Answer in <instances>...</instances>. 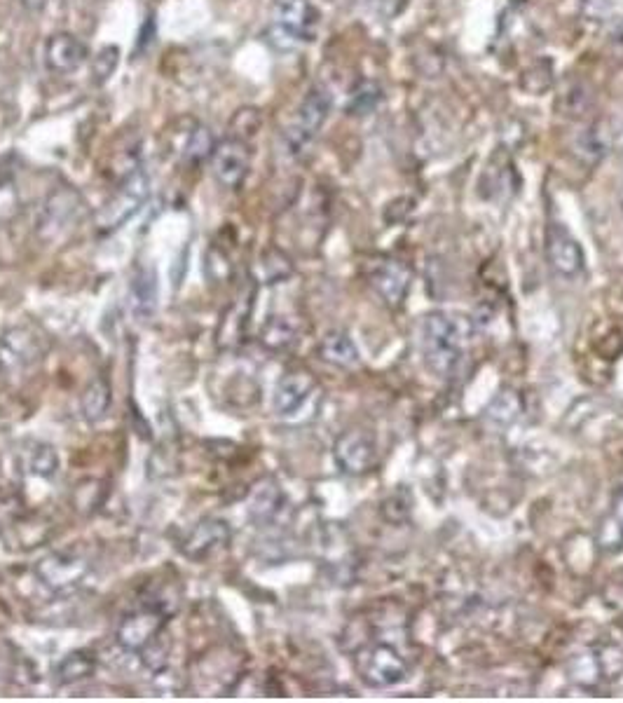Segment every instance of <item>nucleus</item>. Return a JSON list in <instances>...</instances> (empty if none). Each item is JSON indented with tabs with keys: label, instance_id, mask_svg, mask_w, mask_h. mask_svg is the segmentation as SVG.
I'll return each instance as SVG.
<instances>
[{
	"label": "nucleus",
	"instance_id": "17",
	"mask_svg": "<svg viewBox=\"0 0 623 703\" xmlns=\"http://www.w3.org/2000/svg\"><path fill=\"white\" fill-rule=\"evenodd\" d=\"M129 300H132L134 315L146 322L148 317H153L157 305V277L155 270L139 268L129 284Z\"/></svg>",
	"mask_w": 623,
	"mask_h": 703
},
{
	"label": "nucleus",
	"instance_id": "14",
	"mask_svg": "<svg viewBox=\"0 0 623 703\" xmlns=\"http://www.w3.org/2000/svg\"><path fill=\"white\" fill-rule=\"evenodd\" d=\"M87 563L78 556L71 554H54L47 556L38 563V577L43 579V584L50 586L54 591L71 589V586L80 584V579L87 575Z\"/></svg>",
	"mask_w": 623,
	"mask_h": 703
},
{
	"label": "nucleus",
	"instance_id": "31",
	"mask_svg": "<svg viewBox=\"0 0 623 703\" xmlns=\"http://www.w3.org/2000/svg\"><path fill=\"white\" fill-rule=\"evenodd\" d=\"M612 50L619 59H623V19L614 26L612 31Z\"/></svg>",
	"mask_w": 623,
	"mask_h": 703
},
{
	"label": "nucleus",
	"instance_id": "8",
	"mask_svg": "<svg viewBox=\"0 0 623 703\" xmlns=\"http://www.w3.org/2000/svg\"><path fill=\"white\" fill-rule=\"evenodd\" d=\"M333 457L342 472L361 476L371 472L378 462V446H375L373 434L366 429H349L335 441Z\"/></svg>",
	"mask_w": 623,
	"mask_h": 703
},
{
	"label": "nucleus",
	"instance_id": "23",
	"mask_svg": "<svg viewBox=\"0 0 623 703\" xmlns=\"http://www.w3.org/2000/svg\"><path fill=\"white\" fill-rule=\"evenodd\" d=\"M574 148H577V153L586 162H600L602 158H605L607 150H609L607 129L602 127V125L588 127L586 132L579 134V139H577V143H574Z\"/></svg>",
	"mask_w": 623,
	"mask_h": 703
},
{
	"label": "nucleus",
	"instance_id": "4",
	"mask_svg": "<svg viewBox=\"0 0 623 703\" xmlns=\"http://www.w3.org/2000/svg\"><path fill=\"white\" fill-rule=\"evenodd\" d=\"M354 666L359 678L366 682L368 687L387 689L399 685L408 678L410 668L408 661L394 650L392 645L373 643L361 647L354 657Z\"/></svg>",
	"mask_w": 623,
	"mask_h": 703
},
{
	"label": "nucleus",
	"instance_id": "21",
	"mask_svg": "<svg viewBox=\"0 0 623 703\" xmlns=\"http://www.w3.org/2000/svg\"><path fill=\"white\" fill-rule=\"evenodd\" d=\"M260 340H263L265 347H270L275 352L289 350L296 343V326H293L289 317H270L263 326Z\"/></svg>",
	"mask_w": 623,
	"mask_h": 703
},
{
	"label": "nucleus",
	"instance_id": "18",
	"mask_svg": "<svg viewBox=\"0 0 623 703\" xmlns=\"http://www.w3.org/2000/svg\"><path fill=\"white\" fill-rule=\"evenodd\" d=\"M216 148V139L211 134V129L207 125H200V122H193L186 134V141L181 146V158L188 165H202V162L211 160V153Z\"/></svg>",
	"mask_w": 623,
	"mask_h": 703
},
{
	"label": "nucleus",
	"instance_id": "27",
	"mask_svg": "<svg viewBox=\"0 0 623 703\" xmlns=\"http://www.w3.org/2000/svg\"><path fill=\"white\" fill-rule=\"evenodd\" d=\"M120 61V50L118 47H104L92 57V75L97 78V83H104V80L111 78L118 68Z\"/></svg>",
	"mask_w": 623,
	"mask_h": 703
},
{
	"label": "nucleus",
	"instance_id": "2",
	"mask_svg": "<svg viewBox=\"0 0 623 703\" xmlns=\"http://www.w3.org/2000/svg\"><path fill=\"white\" fill-rule=\"evenodd\" d=\"M319 12L312 0H275L270 15L272 45L279 50H293L300 43H310L317 36Z\"/></svg>",
	"mask_w": 623,
	"mask_h": 703
},
{
	"label": "nucleus",
	"instance_id": "25",
	"mask_svg": "<svg viewBox=\"0 0 623 703\" xmlns=\"http://www.w3.org/2000/svg\"><path fill=\"white\" fill-rule=\"evenodd\" d=\"M260 268H263V279L265 284H275L282 282V279L291 277V261L286 258L282 251H267L263 256V263H260Z\"/></svg>",
	"mask_w": 623,
	"mask_h": 703
},
{
	"label": "nucleus",
	"instance_id": "15",
	"mask_svg": "<svg viewBox=\"0 0 623 703\" xmlns=\"http://www.w3.org/2000/svg\"><path fill=\"white\" fill-rule=\"evenodd\" d=\"M317 380L312 378V373L307 371H291L279 380L275 392V411L279 415H293L307 404V399L312 397Z\"/></svg>",
	"mask_w": 623,
	"mask_h": 703
},
{
	"label": "nucleus",
	"instance_id": "29",
	"mask_svg": "<svg viewBox=\"0 0 623 703\" xmlns=\"http://www.w3.org/2000/svg\"><path fill=\"white\" fill-rule=\"evenodd\" d=\"M59 467V457L50 446H38L31 455V469L38 476H52Z\"/></svg>",
	"mask_w": 623,
	"mask_h": 703
},
{
	"label": "nucleus",
	"instance_id": "3",
	"mask_svg": "<svg viewBox=\"0 0 623 703\" xmlns=\"http://www.w3.org/2000/svg\"><path fill=\"white\" fill-rule=\"evenodd\" d=\"M331 108L333 97L326 87L314 85L312 90L305 94L303 104H300L296 111V118H293L289 129L284 132V143L291 158L303 160L310 155L321 127L326 125L328 115H331Z\"/></svg>",
	"mask_w": 623,
	"mask_h": 703
},
{
	"label": "nucleus",
	"instance_id": "26",
	"mask_svg": "<svg viewBox=\"0 0 623 703\" xmlns=\"http://www.w3.org/2000/svg\"><path fill=\"white\" fill-rule=\"evenodd\" d=\"M551 83H553L551 61H539V64L527 68L523 78V87L530 94H544L551 87Z\"/></svg>",
	"mask_w": 623,
	"mask_h": 703
},
{
	"label": "nucleus",
	"instance_id": "30",
	"mask_svg": "<svg viewBox=\"0 0 623 703\" xmlns=\"http://www.w3.org/2000/svg\"><path fill=\"white\" fill-rule=\"evenodd\" d=\"M277 488H260L256 490V497H253L251 502V514L256 518H270L277 511Z\"/></svg>",
	"mask_w": 623,
	"mask_h": 703
},
{
	"label": "nucleus",
	"instance_id": "5",
	"mask_svg": "<svg viewBox=\"0 0 623 703\" xmlns=\"http://www.w3.org/2000/svg\"><path fill=\"white\" fill-rule=\"evenodd\" d=\"M148 197V176L143 174L141 167L129 169L122 179L118 193L113 195V200L99 211L97 223L104 232L118 230L127 218H132L136 211L141 209V204Z\"/></svg>",
	"mask_w": 623,
	"mask_h": 703
},
{
	"label": "nucleus",
	"instance_id": "11",
	"mask_svg": "<svg viewBox=\"0 0 623 703\" xmlns=\"http://www.w3.org/2000/svg\"><path fill=\"white\" fill-rule=\"evenodd\" d=\"M368 284L373 286V291L385 300L389 307H401L403 300L408 296L410 286V270L399 261H375L368 270Z\"/></svg>",
	"mask_w": 623,
	"mask_h": 703
},
{
	"label": "nucleus",
	"instance_id": "1",
	"mask_svg": "<svg viewBox=\"0 0 623 703\" xmlns=\"http://www.w3.org/2000/svg\"><path fill=\"white\" fill-rule=\"evenodd\" d=\"M420 345L429 373H434L436 378H453L462 364L464 345H467L464 322L448 312H431L422 322Z\"/></svg>",
	"mask_w": 623,
	"mask_h": 703
},
{
	"label": "nucleus",
	"instance_id": "20",
	"mask_svg": "<svg viewBox=\"0 0 623 703\" xmlns=\"http://www.w3.org/2000/svg\"><path fill=\"white\" fill-rule=\"evenodd\" d=\"M111 408V385L106 378L92 380V385L82 394V413L89 422H101Z\"/></svg>",
	"mask_w": 623,
	"mask_h": 703
},
{
	"label": "nucleus",
	"instance_id": "32",
	"mask_svg": "<svg viewBox=\"0 0 623 703\" xmlns=\"http://www.w3.org/2000/svg\"><path fill=\"white\" fill-rule=\"evenodd\" d=\"M22 3H24V8H26V10L38 12V10H43V8H45L47 0H22Z\"/></svg>",
	"mask_w": 623,
	"mask_h": 703
},
{
	"label": "nucleus",
	"instance_id": "24",
	"mask_svg": "<svg viewBox=\"0 0 623 703\" xmlns=\"http://www.w3.org/2000/svg\"><path fill=\"white\" fill-rule=\"evenodd\" d=\"M94 673V659L85 652L68 654V657L57 666V682L59 685H71V682L85 680Z\"/></svg>",
	"mask_w": 623,
	"mask_h": 703
},
{
	"label": "nucleus",
	"instance_id": "33",
	"mask_svg": "<svg viewBox=\"0 0 623 703\" xmlns=\"http://www.w3.org/2000/svg\"><path fill=\"white\" fill-rule=\"evenodd\" d=\"M619 202H621V209H623V169H621V176H619Z\"/></svg>",
	"mask_w": 623,
	"mask_h": 703
},
{
	"label": "nucleus",
	"instance_id": "13",
	"mask_svg": "<svg viewBox=\"0 0 623 703\" xmlns=\"http://www.w3.org/2000/svg\"><path fill=\"white\" fill-rule=\"evenodd\" d=\"M89 57L87 45L73 33H57L45 43V64L52 73H73L85 64Z\"/></svg>",
	"mask_w": 623,
	"mask_h": 703
},
{
	"label": "nucleus",
	"instance_id": "12",
	"mask_svg": "<svg viewBox=\"0 0 623 703\" xmlns=\"http://www.w3.org/2000/svg\"><path fill=\"white\" fill-rule=\"evenodd\" d=\"M230 542V528L225 521H218V518H207V521H200L190 530V535L183 539L181 551L186 554L190 561H204V558L214 554L216 549H221Z\"/></svg>",
	"mask_w": 623,
	"mask_h": 703
},
{
	"label": "nucleus",
	"instance_id": "28",
	"mask_svg": "<svg viewBox=\"0 0 623 703\" xmlns=\"http://www.w3.org/2000/svg\"><path fill=\"white\" fill-rule=\"evenodd\" d=\"M204 272H207L211 282H225V279H230L232 265H230L228 254H225V251H221L218 247H211L207 251V263H204Z\"/></svg>",
	"mask_w": 623,
	"mask_h": 703
},
{
	"label": "nucleus",
	"instance_id": "6",
	"mask_svg": "<svg viewBox=\"0 0 623 703\" xmlns=\"http://www.w3.org/2000/svg\"><path fill=\"white\" fill-rule=\"evenodd\" d=\"M43 357V347L33 331L12 329L0 338V375L5 380L24 378Z\"/></svg>",
	"mask_w": 623,
	"mask_h": 703
},
{
	"label": "nucleus",
	"instance_id": "16",
	"mask_svg": "<svg viewBox=\"0 0 623 703\" xmlns=\"http://www.w3.org/2000/svg\"><path fill=\"white\" fill-rule=\"evenodd\" d=\"M319 357L335 368H354L361 361L354 340L345 331L326 333L319 343Z\"/></svg>",
	"mask_w": 623,
	"mask_h": 703
},
{
	"label": "nucleus",
	"instance_id": "9",
	"mask_svg": "<svg viewBox=\"0 0 623 703\" xmlns=\"http://www.w3.org/2000/svg\"><path fill=\"white\" fill-rule=\"evenodd\" d=\"M546 258H549L551 268L565 279L579 277L586 265V256L581 244L574 240L572 232L560 223H551L549 230H546Z\"/></svg>",
	"mask_w": 623,
	"mask_h": 703
},
{
	"label": "nucleus",
	"instance_id": "19",
	"mask_svg": "<svg viewBox=\"0 0 623 703\" xmlns=\"http://www.w3.org/2000/svg\"><path fill=\"white\" fill-rule=\"evenodd\" d=\"M251 315V296L249 298H239L235 305L230 307L223 315L221 329H218V343L223 347L237 345L244 336L246 329V319Z\"/></svg>",
	"mask_w": 623,
	"mask_h": 703
},
{
	"label": "nucleus",
	"instance_id": "7",
	"mask_svg": "<svg viewBox=\"0 0 623 703\" xmlns=\"http://www.w3.org/2000/svg\"><path fill=\"white\" fill-rule=\"evenodd\" d=\"M211 167H214L216 181L228 190H239L244 186L251 169V146L246 139L228 134L223 141H216L211 153Z\"/></svg>",
	"mask_w": 623,
	"mask_h": 703
},
{
	"label": "nucleus",
	"instance_id": "10",
	"mask_svg": "<svg viewBox=\"0 0 623 703\" xmlns=\"http://www.w3.org/2000/svg\"><path fill=\"white\" fill-rule=\"evenodd\" d=\"M167 614L160 607H143L122 619L118 629V643L125 652H143L153 640L160 636Z\"/></svg>",
	"mask_w": 623,
	"mask_h": 703
},
{
	"label": "nucleus",
	"instance_id": "22",
	"mask_svg": "<svg viewBox=\"0 0 623 703\" xmlns=\"http://www.w3.org/2000/svg\"><path fill=\"white\" fill-rule=\"evenodd\" d=\"M382 99V87L375 80H359L349 92L347 113L349 115H368L375 111V106Z\"/></svg>",
	"mask_w": 623,
	"mask_h": 703
}]
</instances>
